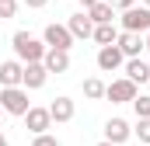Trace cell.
<instances>
[{"label":"cell","instance_id":"6da1fadb","mask_svg":"<svg viewBox=\"0 0 150 146\" xmlns=\"http://www.w3.org/2000/svg\"><path fill=\"white\" fill-rule=\"evenodd\" d=\"M11 49H14V56H18V63H42L45 59V42L42 38H35L32 32H14V38H11Z\"/></svg>","mask_w":150,"mask_h":146},{"label":"cell","instance_id":"7a4b0ae2","mask_svg":"<svg viewBox=\"0 0 150 146\" xmlns=\"http://www.w3.org/2000/svg\"><path fill=\"white\" fill-rule=\"evenodd\" d=\"M28 108H32V101H28V91L25 87H0V111L25 118Z\"/></svg>","mask_w":150,"mask_h":146},{"label":"cell","instance_id":"3957f363","mask_svg":"<svg viewBox=\"0 0 150 146\" xmlns=\"http://www.w3.org/2000/svg\"><path fill=\"white\" fill-rule=\"evenodd\" d=\"M119 25H122V32H129V35H147L150 32V7L136 4V7L122 11V14H119Z\"/></svg>","mask_w":150,"mask_h":146},{"label":"cell","instance_id":"277c9868","mask_svg":"<svg viewBox=\"0 0 150 146\" xmlns=\"http://www.w3.org/2000/svg\"><path fill=\"white\" fill-rule=\"evenodd\" d=\"M42 42H45V49H59V52H70V45H74V35H70V28L67 25H45V32H42Z\"/></svg>","mask_w":150,"mask_h":146},{"label":"cell","instance_id":"5b68a950","mask_svg":"<svg viewBox=\"0 0 150 146\" xmlns=\"http://www.w3.org/2000/svg\"><path fill=\"white\" fill-rule=\"evenodd\" d=\"M140 91H136V84L133 80H126V77H119L112 80L108 87H105V98L112 101V105H133V98H136Z\"/></svg>","mask_w":150,"mask_h":146},{"label":"cell","instance_id":"8992f818","mask_svg":"<svg viewBox=\"0 0 150 146\" xmlns=\"http://www.w3.org/2000/svg\"><path fill=\"white\" fill-rule=\"evenodd\" d=\"M129 136H133V125H129L126 118H108V122H105V143L122 146Z\"/></svg>","mask_w":150,"mask_h":146},{"label":"cell","instance_id":"52a82bcc","mask_svg":"<svg viewBox=\"0 0 150 146\" xmlns=\"http://www.w3.org/2000/svg\"><path fill=\"white\" fill-rule=\"evenodd\" d=\"M126 66V56L119 52V45H105V49H98V70L101 73H115Z\"/></svg>","mask_w":150,"mask_h":146},{"label":"cell","instance_id":"ba28073f","mask_svg":"<svg viewBox=\"0 0 150 146\" xmlns=\"http://www.w3.org/2000/svg\"><path fill=\"white\" fill-rule=\"evenodd\" d=\"M74 115H77V101L67 98V94H59V98L49 105V118L59 122V125H63V122H74Z\"/></svg>","mask_w":150,"mask_h":146},{"label":"cell","instance_id":"9c48e42d","mask_svg":"<svg viewBox=\"0 0 150 146\" xmlns=\"http://www.w3.org/2000/svg\"><path fill=\"white\" fill-rule=\"evenodd\" d=\"M45 80H49V73H45L42 63H28L25 73H21V87H25V91H42Z\"/></svg>","mask_w":150,"mask_h":146},{"label":"cell","instance_id":"30bf717a","mask_svg":"<svg viewBox=\"0 0 150 146\" xmlns=\"http://www.w3.org/2000/svg\"><path fill=\"white\" fill-rule=\"evenodd\" d=\"M25 125H28V132L32 136H42V132H49V125H52V118H49V108H28L25 115Z\"/></svg>","mask_w":150,"mask_h":146},{"label":"cell","instance_id":"8fae6325","mask_svg":"<svg viewBox=\"0 0 150 146\" xmlns=\"http://www.w3.org/2000/svg\"><path fill=\"white\" fill-rule=\"evenodd\" d=\"M115 45H119V52H122L126 59H140V52H143V35H129V32H119Z\"/></svg>","mask_w":150,"mask_h":146},{"label":"cell","instance_id":"7c38bea8","mask_svg":"<svg viewBox=\"0 0 150 146\" xmlns=\"http://www.w3.org/2000/svg\"><path fill=\"white\" fill-rule=\"evenodd\" d=\"M21 73H25V63L4 59L0 63V87H21Z\"/></svg>","mask_w":150,"mask_h":146},{"label":"cell","instance_id":"4fadbf2b","mask_svg":"<svg viewBox=\"0 0 150 146\" xmlns=\"http://www.w3.org/2000/svg\"><path fill=\"white\" fill-rule=\"evenodd\" d=\"M67 28H70V35H74V42H77V38H91V35H94V25H91L87 11H77L74 18L67 21Z\"/></svg>","mask_w":150,"mask_h":146},{"label":"cell","instance_id":"5bb4252c","mask_svg":"<svg viewBox=\"0 0 150 146\" xmlns=\"http://www.w3.org/2000/svg\"><path fill=\"white\" fill-rule=\"evenodd\" d=\"M45 73H67L70 70V52H59V49H49L45 59H42Z\"/></svg>","mask_w":150,"mask_h":146},{"label":"cell","instance_id":"9a60e30c","mask_svg":"<svg viewBox=\"0 0 150 146\" xmlns=\"http://www.w3.org/2000/svg\"><path fill=\"white\" fill-rule=\"evenodd\" d=\"M87 18H91V25H115V7L108 0H101V4H94L87 11Z\"/></svg>","mask_w":150,"mask_h":146},{"label":"cell","instance_id":"2e32d148","mask_svg":"<svg viewBox=\"0 0 150 146\" xmlns=\"http://www.w3.org/2000/svg\"><path fill=\"white\" fill-rule=\"evenodd\" d=\"M126 80H133V84H147L150 80V66L143 63V59H126Z\"/></svg>","mask_w":150,"mask_h":146},{"label":"cell","instance_id":"e0dca14e","mask_svg":"<svg viewBox=\"0 0 150 146\" xmlns=\"http://www.w3.org/2000/svg\"><path fill=\"white\" fill-rule=\"evenodd\" d=\"M94 42H98V45H101V49H105V45H115V38H119V28H115V25H94Z\"/></svg>","mask_w":150,"mask_h":146},{"label":"cell","instance_id":"ac0fdd59","mask_svg":"<svg viewBox=\"0 0 150 146\" xmlns=\"http://www.w3.org/2000/svg\"><path fill=\"white\" fill-rule=\"evenodd\" d=\"M105 87H108V84H101L98 77H87V80H84V98L98 101V98H105Z\"/></svg>","mask_w":150,"mask_h":146},{"label":"cell","instance_id":"d6986e66","mask_svg":"<svg viewBox=\"0 0 150 146\" xmlns=\"http://www.w3.org/2000/svg\"><path fill=\"white\" fill-rule=\"evenodd\" d=\"M133 111H136V118H150V98L147 94H136L133 98Z\"/></svg>","mask_w":150,"mask_h":146},{"label":"cell","instance_id":"ffe728a7","mask_svg":"<svg viewBox=\"0 0 150 146\" xmlns=\"http://www.w3.org/2000/svg\"><path fill=\"white\" fill-rule=\"evenodd\" d=\"M133 136H136L140 143H150V118H136V129H133Z\"/></svg>","mask_w":150,"mask_h":146},{"label":"cell","instance_id":"44dd1931","mask_svg":"<svg viewBox=\"0 0 150 146\" xmlns=\"http://www.w3.org/2000/svg\"><path fill=\"white\" fill-rule=\"evenodd\" d=\"M18 14V0H0V21H11Z\"/></svg>","mask_w":150,"mask_h":146},{"label":"cell","instance_id":"7402d4cb","mask_svg":"<svg viewBox=\"0 0 150 146\" xmlns=\"http://www.w3.org/2000/svg\"><path fill=\"white\" fill-rule=\"evenodd\" d=\"M32 146H59V139H56V136H49V132H42V136L32 139Z\"/></svg>","mask_w":150,"mask_h":146},{"label":"cell","instance_id":"603a6c76","mask_svg":"<svg viewBox=\"0 0 150 146\" xmlns=\"http://www.w3.org/2000/svg\"><path fill=\"white\" fill-rule=\"evenodd\" d=\"M108 4H112L115 11H129V7H136L140 0H108Z\"/></svg>","mask_w":150,"mask_h":146},{"label":"cell","instance_id":"cb8c5ba5","mask_svg":"<svg viewBox=\"0 0 150 146\" xmlns=\"http://www.w3.org/2000/svg\"><path fill=\"white\" fill-rule=\"evenodd\" d=\"M21 4H25V7H32V11H38V7H45L49 0H21Z\"/></svg>","mask_w":150,"mask_h":146},{"label":"cell","instance_id":"d4e9b609","mask_svg":"<svg viewBox=\"0 0 150 146\" xmlns=\"http://www.w3.org/2000/svg\"><path fill=\"white\" fill-rule=\"evenodd\" d=\"M94 4H101V0H80V11H91Z\"/></svg>","mask_w":150,"mask_h":146},{"label":"cell","instance_id":"484cf974","mask_svg":"<svg viewBox=\"0 0 150 146\" xmlns=\"http://www.w3.org/2000/svg\"><path fill=\"white\" fill-rule=\"evenodd\" d=\"M143 49H147V52H150V32H147V38H143Z\"/></svg>","mask_w":150,"mask_h":146},{"label":"cell","instance_id":"4316f807","mask_svg":"<svg viewBox=\"0 0 150 146\" xmlns=\"http://www.w3.org/2000/svg\"><path fill=\"white\" fill-rule=\"evenodd\" d=\"M0 146H11V143H7V136H4V132H0Z\"/></svg>","mask_w":150,"mask_h":146},{"label":"cell","instance_id":"83f0119b","mask_svg":"<svg viewBox=\"0 0 150 146\" xmlns=\"http://www.w3.org/2000/svg\"><path fill=\"white\" fill-rule=\"evenodd\" d=\"M140 4H143V7H150V0H140Z\"/></svg>","mask_w":150,"mask_h":146},{"label":"cell","instance_id":"f1b7e54d","mask_svg":"<svg viewBox=\"0 0 150 146\" xmlns=\"http://www.w3.org/2000/svg\"><path fill=\"white\" fill-rule=\"evenodd\" d=\"M98 146H112V143H105V139H101V143H98Z\"/></svg>","mask_w":150,"mask_h":146},{"label":"cell","instance_id":"f546056e","mask_svg":"<svg viewBox=\"0 0 150 146\" xmlns=\"http://www.w3.org/2000/svg\"><path fill=\"white\" fill-rule=\"evenodd\" d=\"M0 115H4V111H0Z\"/></svg>","mask_w":150,"mask_h":146}]
</instances>
